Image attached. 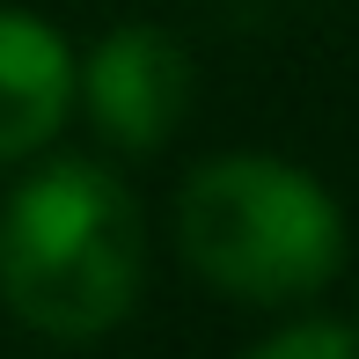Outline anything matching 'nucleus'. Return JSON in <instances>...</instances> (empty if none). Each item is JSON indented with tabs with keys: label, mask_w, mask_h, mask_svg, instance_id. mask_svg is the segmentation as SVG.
Returning <instances> with one entry per match:
<instances>
[{
	"label": "nucleus",
	"mask_w": 359,
	"mask_h": 359,
	"mask_svg": "<svg viewBox=\"0 0 359 359\" xmlns=\"http://www.w3.org/2000/svg\"><path fill=\"white\" fill-rule=\"evenodd\" d=\"M37 161V154H29ZM147 227L103 161L52 154L0 198V308L22 330L88 345L140 308Z\"/></svg>",
	"instance_id": "nucleus-1"
},
{
	"label": "nucleus",
	"mask_w": 359,
	"mask_h": 359,
	"mask_svg": "<svg viewBox=\"0 0 359 359\" xmlns=\"http://www.w3.org/2000/svg\"><path fill=\"white\" fill-rule=\"evenodd\" d=\"M176 250L242 308H301L345 264V205L286 154H213L176 191Z\"/></svg>",
	"instance_id": "nucleus-2"
},
{
	"label": "nucleus",
	"mask_w": 359,
	"mask_h": 359,
	"mask_svg": "<svg viewBox=\"0 0 359 359\" xmlns=\"http://www.w3.org/2000/svg\"><path fill=\"white\" fill-rule=\"evenodd\" d=\"M74 95L110 147L154 154L191 110V52L161 22H118L74 67Z\"/></svg>",
	"instance_id": "nucleus-3"
},
{
	"label": "nucleus",
	"mask_w": 359,
	"mask_h": 359,
	"mask_svg": "<svg viewBox=\"0 0 359 359\" xmlns=\"http://www.w3.org/2000/svg\"><path fill=\"white\" fill-rule=\"evenodd\" d=\"M74 118V44L37 8H0V169L44 154Z\"/></svg>",
	"instance_id": "nucleus-4"
},
{
	"label": "nucleus",
	"mask_w": 359,
	"mask_h": 359,
	"mask_svg": "<svg viewBox=\"0 0 359 359\" xmlns=\"http://www.w3.org/2000/svg\"><path fill=\"white\" fill-rule=\"evenodd\" d=\"M242 359H359V337H352V323L301 316V323H279L271 337H257Z\"/></svg>",
	"instance_id": "nucleus-5"
},
{
	"label": "nucleus",
	"mask_w": 359,
	"mask_h": 359,
	"mask_svg": "<svg viewBox=\"0 0 359 359\" xmlns=\"http://www.w3.org/2000/svg\"><path fill=\"white\" fill-rule=\"evenodd\" d=\"M352 337H359V301H352Z\"/></svg>",
	"instance_id": "nucleus-6"
}]
</instances>
